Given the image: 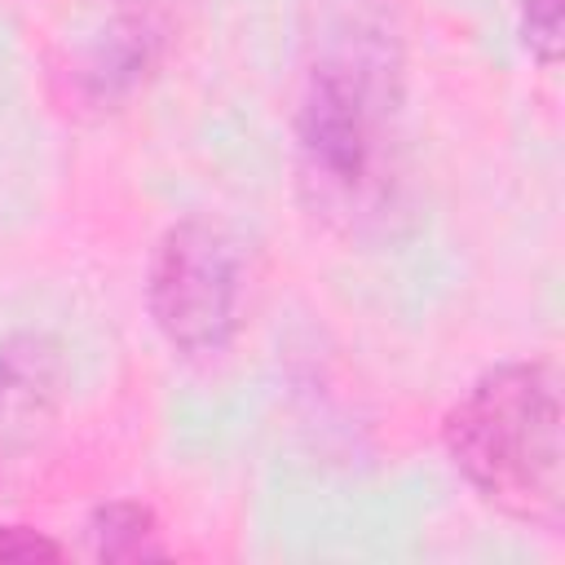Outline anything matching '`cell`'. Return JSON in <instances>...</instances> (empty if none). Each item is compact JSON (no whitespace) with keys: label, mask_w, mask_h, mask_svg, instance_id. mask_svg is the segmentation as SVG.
<instances>
[{"label":"cell","mask_w":565,"mask_h":565,"mask_svg":"<svg viewBox=\"0 0 565 565\" xmlns=\"http://www.w3.org/2000/svg\"><path fill=\"white\" fill-rule=\"evenodd\" d=\"M57 384L62 362L44 335L18 331L0 344V459L35 446L57 411Z\"/></svg>","instance_id":"obj_5"},{"label":"cell","mask_w":565,"mask_h":565,"mask_svg":"<svg viewBox=\"0 0 565 565\" xmlns=\"http://www.w3.org/2000/svg\"><path fill=\"white\" fill-rule=\"evenodd\" d=\"M521 44L543 66L561 57V0H521Z\"/></svg>","instance_id":"obj_7"},{"label":"cell","mask_w":565,"mask_h":565,"mask_svg":"<svg viewBox=\"0 0 565 565\" xmlns=\"http://www.w3.org/2000/svg\"><path fill=\"white\" fill-rule=\"evenodd\" d=\"M62 543L31 525H0V561H57Z\"/></svg>","instance_id":"obj_8"},{"label":"cell","mask_w":565,"mask_h":565,"mask_svg":"<svg viewBox=\"0 0 565 565\" xmlns=\"http://www.w3.org/2000/svg\"><path fill=\"white\" fill-rule=\"evenodd\" d=\"M88 543L97 561H159L168 556L159 521L137 499H110L88 516Z\"/></svg>","instance_id":"obj_6"},{"label":"cell","mask_w":565,"mask_h":565,"mask_svg":"<svg viewBox=\"0 0 565 565\" xmlns=\"http://www.w3.org/2000/svg\"><path fill=\"white\" fill-rule=\"evenodd\" d=\"M406 44L393 0H318L296 102V185L340 234H362L402 185Z\"/></svg>","instance_id":"obj_1"},{"label":"cell","mask_w":565,"mask_h":565,"mask_svg":"<svg viewBox=\"0 0 565 565\" xmlns=\"http://www.w3.org/2000/svg\"><path fill=\"white\" fill-rule=\"evenodd\" d=\"M455 472L503 516L561 525V375L547 358L490 366L441 424Z\"/></svg>","instance_id":"obj_2"},{"label":"cell","mask_w":565,"mask_h":565,"mask_svg":"<svg viewBox=\"0 0 565 565\" xmlns=\"http://www.w3.org/2000/svg\"><path fill=\"white\" fill-rule=\"evenodd\" d=\"M163 57V18L154 9H124L66 71V97L88 110L128 102Z\"/></svg>","instance_id":"obj_4"},{"label":"cell","mask_w":565,"mask_h":565,"mask_svg":"<svg viewBox=\"0 0 565 565\" xmlns=\"http://www.w3.org/2000/svg\"><path fill=\"white\" fill-rule=\"evenodd\" d=\"M146 309L172 353L194 362L221 358L243 322L238 243L207 216L168 225L150 256Z\"/></svg>","instance_id":"obj_3"}]
</instances>
